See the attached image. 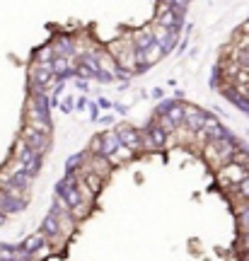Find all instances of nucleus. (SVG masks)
<instances>
[{"label":"nucleus","mask_w":249,"mask_h":261,"mask_svg":"<svg viewBox=\"0 0 249 261\" xmlns=\"http://www.w3.org/2000/svg\"><path fill=\"white\" fill-rule=\"evenodd\" d=\"M145 130H148V136H150V140H153L155 150H160V148H165V145H167V138H169V136H167V133L160 128L157 123H150Z\"/></svg>","instance_id":"423d86ee"},{"label":"nucleus","mask_w":249,"mask_h":261,"mask_svg":"<svg viewBox=\"0 0 249 261\" xmlns=\"http://www.w3.org/2000/svg\"><path fill=\"white\" fill-rule=\"evenodd\" d=\"M5 220H8V215H5L3 211H0V225H5Z\"/></svg>","instance_id":"9d476101"},{"label":"nucleus","mask_w":249,"mask_h":261,"mask_svg":"<svg viewBox=\"0 0 249 261\" xmlns=\"http://www.w3.org/2000/svg\"><path fill=\"white\" fill-rule=\"evenodd\" d=\"M162 97H165V90L155 87V90H153V99H162Z\"/></svg>","instance_id":"1a4fd4ad"},{"label":"nucleus","mask_w":249,"mask_h":261,"mask_svg":"<svg viewBox=\"0 0 249 261\" xmlns=\"http://www.w3.org/2000/svg\"><path fill=\"white\" fill-rule=\"evenodd\" d=\"M54 51H51V46H41V48H37V54H34V63H51V61H54Z\"/></svg>","instance_id":"0eeeda50"},{"label":"nucleus","mask_w":249,"mask_h":261,"mask_svg":"<svg viewBox=\"0 0 249 261\" xmlns=\"http://www.w3.org/2000/svg\"><path fill=\"white\" fill-rule=\"evenodd\" d=\"M73 107H75L73 97H65V99H63V112H70V109H73Z\"/></svg>","instance_id":"6e6552de"},{"label":"nucleus","mask_w":249,"mask_h":261,"mask_svg":"<svg viewBox=\"0 0 249 261\" xmlns=\"http://www.w3.org/2000/svg\"><path fill=\"white\" fill-rule=\"evenodd\" d=\"M34 158H37V152L29 148V145L22 138H17V143H15V150H12V160H17V162H22V165H27V162H32ZM41 158H44V155H41Z\"/></svg>","instance_id":"39448f33"},{"label":"nucleus","mask_w":249,"mask_h":261,"mask_svg":"<svg viewBox=\"0 0 249 261\" xmlns=\"http://www.w3.org/2000/svg\"><path fill=\"white\" fill-rule=\"evenodd\" d=\"M116 136H119L121 145H126V148L133 150V152H140V133H138L136 128H133V126H129V123L119 126Z\"/></svg>","instance_id":"f03ea898"},{"label":"nucleus","mask_w":249,"mask_h":261,"mask_svg":"<svg viewBox=\"0 0 249 261\" xmlns=\"http://www.w3.org/2000/svg\"><path fill=\"white\" fill-rule=\"evenodd\" d=\"M19 138L24 140L37 155H46L48 145H51V136H48V133H41V130H37V128H32L29 123H24V128H22V133H19Z\"/></svg>","instance_id":"f257e3e1"},{"label":"nucleus","mask_w":249,"mask_h":261,"mask_svg":"<svg viewBox=\"0 0 249 261\" xmlns=\"http://www.w3.org/2000/svg\"><path fill=\"white\" fill-rule=\"evenodd\" d=\"M44 244H46V237H44L41 232H37V234H29V237L19 244L17 249H19V252H24V254H29V256H34V254H37Z\"/></svg>","instance_id":"20e7f679"},{"label":"nucleus","mask_w":249,"mask_h":261,"mask_svg":"<svg viewBox=\"0 0 249 261\" xmlns=\"http://www.w3.org/2000/svg\"><path fill=\"white\" fill-rule=\"evenodd\" d=\"M99 136H102V155H104V158H111V155L121 148V140H119V136H116V130H104Z\"/></svg>","instance_id":"7ed1b4c3"}]
</instances>
